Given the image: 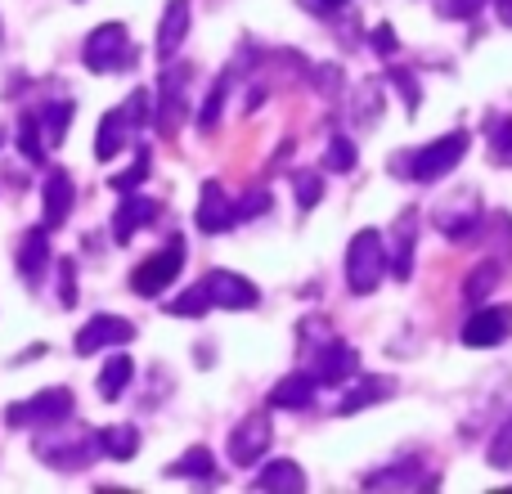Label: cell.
Segmentation results:
<instances>
[{"mask_svg":"<svg viewBox=\"0 0 512 494\" xmlns=\"http://www.w3.org/2000/svg\"><path fill=\"white\" fill-rule=\"evenodd\" d=\"M495 283H499V265L486 261V265H477V270L468 274V283H463V297H468V301H481L490 288H495Z\"/></svg>","mask_w":512,"mask_h":494,"instance_id":"83f0119b","label":"cell"},{"mask_svg":"<svg viewBox=\"0 0 512 494\" xmlns=\"http://www.w3.org/2000/svg\"><path fill=\"white\" fill-rule=\"evenodd\" d=\"M36 459L50 463L59 472H77V468H90L99 459V436H86V441H36Z\"/></svg>","mask_w":512,"mask_h":494,"instance_id":"ba28073f","label":"cell"},{"mask_svg":"<svg viewBox=\"0 0 512 494\" xmlns=\"http://www.w3.org/2000/svg\"><path fill=\"white\" fill-rule=\"evenodd\" d=\"M185 32H189V0H167L158 27V59H171L180 50V41H185Z\"/></svg>","mask_w":512,"mask_h":494,"instance_id":"5bb4252c","label":"cell"},{"mask_svg":"<svg viewBox=\"0 0 512 494\" xmlns=\"http://www.w3.org/2000/svg\"><path fill=\"white\" fill-rule=\"evenodd\" d=\"M149 171H153V153H149V149H140V153H135V162H131V167H126V171H117V176L108 180V185H113L117 194H131V189L140 185V180H149Z\"/></svg>","mask_w":512,"mask_h":494,"instance_id":"d4e9b609","label":"cell"},{"mask_svg":"<svg viewBox=\"0 0 512 494\" xmlns=\"http://www.w3.org/2000/svg\"><path fill=\"white\" fill-rule=\"evenodd\" d=\"M131 36H126V27L122 23H104V27H95V32L86 36V45H81V63H86L90 72H122V68H131Z\"/></svg>","mask_w":512,"mask_h":494,"instance_id":"3957f363","label":"cell"},{"mask_svg":"<svg viewBox=\"0 0 512 494\" xmlns=\"http://www.w3.org/2000/svg\"><path fill=\"white\" fill-rule=\"evenodd\" d=\"M306 9H315V14H328V9H337V5H346V0H301Z\"/></svg>","mask_w":512,"mask_h":494,"instance_id":"f35d334b","label":"cell"},{"mask_svg":"<svg viewBox=\"0 0 512 494\" xmlns=\"http://www.w3.org/2000/svg\"><path fill=\"white\" fill-rule=\"evenodd\" d=\"M468 144H472L468 131H450V135H441L436 144H427V149L396 158V167H391V171H396V176H409V180H423V185H432V180L450 176V171L459 167L463 153H468Z\"/></svg>","mask_w":512,"mask_h":494,"instance_id":"6da1fadb","label":"cell"},{"mask_svg":"<svg viewBox=\"0 0 512 494\" xmlns=\"http://www.w3.org/2000/svg\"><path fill=\"white\" fill-rule=\"evenodd\" d=\"M387 274V247H382L378 230H360L346 247V283H351L355 297H369L373 288Z\"/></svg>","mask_w":512,"mask_h":494,"instance_id":"7a4b0ae2","label":"cell"},{"mask_svg":"<svg viewBox=\"0 0 512 494\" xmlns=\"http://www.w3.org/2000/svg\"><path fill=\"white\" fill-rule=\"evenodd\" d=\"M234 221H239V207L225 198V189L216 185V180H207V185H203V203H198V230H203V234H221V230H230Z\"/></svg>","mask_w":512,"mask_h":494,"instance_id":"8fae6325","label":"cell"},{"mask_svg":"<svg viewBox=\"0 0 512 494\" xmlns=\"http://www.w3.org/2000/svg\"><path fill=\"white\" fill-rule=\"evenodd\" d=\"M490 468H512V423L499 432V441L490 445Z\"/></svg>","mask_w":512,"mask_h":494,"instance_id":"4dcf8cb0","label":"cell"},{"mask_svg":"<svg viewBox=\"0 0 512 494\" xmlns=\"http://www.w3.org/2000/svg\"><path fill=\"white\" fill-rule=\"evenodd\" d=\"M45 261H50V230L36 225L23 239V247H18V270H23V279H36V274L45 270Z\"/></svg>","mask_w":512,"mask_h":494,"instance_id":"ac0fdd59","label":"cell"},{"mask_svg":"<svg viewBox=\"0 0 512 494\" xmlns=\"http://www.w3.org/2000/svg\"><path fill=\"white\" fill-rule=\"evenodd\" d=\"M5 418L14 427H54V423H63V418H72V396L63 387L41 391V396H27V400H18V405H9Z\"/></svg>","mask_w":512,"mask_h":494,"instance_id":"277c9868","label":"cell"},{"mask_svg":"<svg viewBox=\"0 0 512 494\" xmlns=\"http://www.w3.org/2000/svg\"><path fill=\"white\" fill-rule=\"evenodd\" d=\"M18 144H23V153L32 162L45 158V144L36 140V113H23V122H18Z\"/></svg>","mask_w":512,"mask_h":494,"instance_id":"f1b7e54d","label":"cell"},{"mask_svg":"<svg viewBox=\"0 0 512 494\" xmlns=\"http://www.w3.org/2000/svg\"><path fill=\"white\" fill-rule=\"evenodd\" d=\"M481 5H486V0H445V9H450L454 18H472Z\"/></svg>","mask_w":512,"mask_h":494,"instance_id":"8d00e7d4","label":"cell"},{"mask_svg":"<svg viewBox=\"0 0 512 494\" xmlns=\"http://www.w3.org/2000/svg\"><path fill=\"white\" fill-rule=\"evenodd\" d=\"M167 477H185V481H212L216 477V459L212 450H203V445H194V450L185 454V459H176L167 468Z\"/></svg>","mask_w":512,"mask_h":494,"instance_id":"7402d4cb","label":"cell"},{"mask_svg":"<svg viewBox=\"0 0 512 494\" xmlns=\"http://www.w3.org/2000/svg\"><path fill=\"white\" fill-rule=\"evenodd\" d=\"M131 337H135V324H126V319H117V315H95L77 333V355H95V351H104V346H126Z\"/></svg>","mask_w":512,"mask_h":494,"instance_id":"30bf717a","label":"cell"},{"mask_svg":"<svg viewBox=\"0 0 512 494\" xmlns=\"http://www.w3.org/2000/svg\"><path fill=\"white\" fill-rule=\"evenodd\" d=\"M225 90H230V86H225V77H221V81H216V86H212V95H207L203 117H198V126H203V131H212V126H216V117H221V108H225Z\"/></svg>","mask_w":512,"mask_h":494,"instance_id":"f546056e","label":"cell"},{"mask_svg":"<svg viewBox=\"0 0 512 494\" xmlns=\"http://www.w3.org/2000/svg\"><path fill=\"white\" fill-rule=\"evenodd\" d=\"M180 265H185V247H180V243H171L167 252H158V256H149V261H140V265H135V279H131V288L140 292V297H158V292L167 288V283L180 274Z\"/></svg>","mask_w":512,"mask_h":494,"instance_id":"8992f818","label":"cell"},{"mask_svg":"<svg viewBox=\"0 0 512 494\" xmlns=\"http://www.w3.org/2000/svg\"><path fill=\"white\" fill-rule=\"evenodd\" d=\"M72 212V180L63 167H50L45 176V230H59Z\"/></svg>","mask_w":512,"mask_h":494,"instance_id":"4fadbf2b","label":"cell"},{"mask_svg":"<svg viewBox=\"0 0 512 494\" xmlns=\"http://www.w3.org/2000/svg\"><path fill=\"white\" fill-rule=\"evenodd\" d=\"M409 270H414V212H405L396 225V279H409Z\"/></svg>","mask_w":512,"mask_h":494,"instance_id":"cb8c5ba5","label":"cell"},{"mask_svg":"<svg viewBox=\"0 0 512 494\" xmlns=\"http://www.w3.org/2000/svg\"><path fill=\"white\" fill-rule=\"evenodd\" d=\"M59 301L63 306H77V279H72V274H77V261H59Z\"/></svg>","mask_w":512,"mask_h":494,"instance_id":"1f68e13d","label":"cell"},{"mask_svg":"<svg viewBox=\"0 0 512 494\" xmlns=\"http://www.w3.org/2000/svg\"><path fill=\"white\" fill-rule=\"evenodd\" d=\"M207 292H212V306H221V310H248V306L261 301L256 283H248L243 274H234V270H212L207 274Z\"/></svg>","mask_w":512,"mask_h":494,"instance_id":"9c48e42d","label":"cell"},{"mask_svg":"<svg viewBox=\"0 0 512 494\" xmlns=\"http://www.w3.org/2000/svg\"><path fill=\"white\" fill-rule=\"evenodd\" d=\"M270 441H274L270 418H265V414H248V418H243V423L230 432V445H225V454H230L234 468H252V463L261 459L265 450H270Z\"/></svg>","mask_w":512,"mask_h":494,"instance_id":"5b68a950","label":"cell"},{"mask_svg":"<svg viewBox=\"0 0 512 494\" xmlns=\"http://www.w3.org/2000/svg\"><path fill=\"white\" fill-rule=\"evenodd\" d=\"M391 396V382L387 378H364L360 387L351 391V396L342 400V414H355V409H369V405H378V400H387Z\"/></svg>","mask_w":512,"mask_h":494,"instance_id":"603a6c76","label":"cell"},{"mask_svg":"<svg viewBox=\"0 0 512 494\" xmlns=\"http://www.w3.org/2000/svg\"><path fill=\"white\" fill-rule=\"evenodd\" d=\"M495 158H499V162H504V158L512 162V117L495 131Z\"/></svg>","mask_w":512,"mask_h":494,"instance_id":"e575fe53","label":"cell"},{"mask_svg":"<svg viewBox=\"0 0 512 494\" xmlns=\"http://www.w3.org/2000/svg\"><path fill=\"white\" fill-rule=\"evenodd\" d=\"M99 450H104L108 459L126 463V459H135V454H140V432H135V427H126V423H117V427H108V432H99Z\"/></svg>","mask_w":512,"mask_h":494,"instance_id":"44dd1931","label":"cell"},{"mask_svg":"<svg viewBox=\"0 0 512 494\" xmlns=\"http://www.w3.org/2000/svg\"><path fill=\"white\" fill-rule=\"evenodd\" d=\"M391 81L405 90V104H409V113H414V108H418V86H414V77H409L405 68H391Z\"/></svg>","mask_w":512,"mask_h":494,"instance_id":"836d02e7","label":"cell"},{"mask_svg":"<svg viewBox=\"0 0 512 494\" xmlns=\"http://www.w3.org/2000/svg\"><path fill=\"white\" fill-rule=\"evenodd\" d=\"M68 117H72V104H59L50 113V144H63V135H68Z\"/></svg>","mask_w":512,"mask_h":494,"instance_id":"d6a6232c","label":"cell"},{"mask_svg":"<svg viewBox=\"0 0 512 494\" xmlns=\"http://www.w3.org/2000/svg\"><path fill=\"white\" fill-rule=\"evenodd\" d=\"M319 203V176H301V207H315Z\"/></svg>","mask_w":512,"mask_h":494,"instance_id":"d590c367","label":"cell"},{"mask_svg":"<svg viewBox=\"0 0 512 494\" xmlns=\"http://www.w3.org/2000/svg\"><path fill=\"white\" fill-rule=\"evenodd\" d=\"M508 423H512V418H508Z\"/></svg>","mask_w":512,"mask_h":494,"instance_id":"b9f144b4","label":"cell"},{"mask_svg":"<svg viewBox=\"0 0 512 494\" xmlns=\"http://www.w3.org/2000/svg\"><path fill=\"white\" fill-rule=\"evenodd\" d=\"M373 45H378L382 54H391V50H396V36H391V27H378V32H373Z\"/></svg>","mask_w":512,"mask_h":494,"instance_id":"74e56055","label":"cell"},{"mask_svg":"<svg viewBox=\"0 0 512 494\" xmlns=\"http://www.w3.org/2000/svg\"><path fill=\"white\" fill-rule=\"evenodd\" d=\"M126 108H117V113H108L104 122H99V135H95V158L99 162H113L117 153H122V144H126Z\"/></svg>","mask_w":512,"mask_h":494,"instance_id":"e0dca14e","label":"cell"},{"mask_svg":"<svg viewBox=\"0 0 512 494\" xmlns=\"http://www.w3.org/2000/svg\"><path fill=\"white\" fill-rule=\"evenodd\" d=\"M153 216H158V207L149 203V198H126L122 207H117V243H131V234L140 230V225H149Z\"/></svg>","mask_w":512,"mask_h":494,"instance_id":"d6986e66","label":"cell"},{"mask_svg":"<svg viewBox=\"0 0 512 494\" xmlns=\"http://www.w3.org/2000/svg\"><path fill=\"white\" fill-rule=\"evenodd\" d=\"M499 18H504V23H512V0H499Z\"/></svg>","mask_w":512,"mask_h":494,"instance_id":"ab89813d","label":"cell"},{"mask_svg":"<svg viewBox=\"0 0 512 494\" xmlns=\"http://www.w3.org/2000/svg\"><path fill=\"white\" fill-rule=\"evenodd\" d=\"M256 490H265V494H283V490H306V472L297 468L292 459H279V463H270V468H261L256 472Z\"/></svg>","mask_w":512,"mask_h":494,"instance_id":"9a60e30c","label":"cell"},{"mask_svg":"<svg viewBox=\"0 0 512 494\" xmlns=\"http://www.w3.org/2000/svg\"><path fill=\"white\" fill-rule=\"evenodd\" d=\"M315 378H306V373H292V378H283L279 387L270 391V405L274 409H306L310 400H315Z\"/></svg>","mask_w":512,"mask_h":494,"instance_id":"2e32d148","label":"cell"},{"mask_svg":"<svg viewBox=\"0 0 512 494\" xmlns=\"http://www.w3.org/2000/svg\"><path fill=\"white\" fill-rule=\"evenodd\" d=\"M360 369V355L351 351L346 342H328L319 351V364H315V382H328V387H342L351 373Z\"/></svg>","mask_w":512,"mask_h":494,"instance_id":"7c38bea8","label":"cell"},{"mask_svg":"<svg viewBox=\"0 0 512 494\" xmlns=\"http://www.w3.org/2000/svg\"><path fill=\"white\" fill-rule=\"evenodd\" d=\"M131 373H135L131 355L117 351L113 360L104 364V373H99V396H104V400H122V396H126V387H131Z\"/></svg>","mask_w":512,"mask_h":494,"instance_id":"ffe728a7","label":"cell"},{"mask_svg":"<svg viewBox=\"0 0 512 494\" xmlns=\"http://www.w3.org/2000/svg\"><path fill=\"white\" fill-rule=\"evenodd\" d=\"M0 144H5V135H0Z\"/></svg>","mask_w":512,"mask_h":494,"instance_id":"60d3db41","label":"cell"},{"mask_svg":"<svg viewBox=\"0 0 512 494\" xmlns=\"http://www.w3.org/2000/svg\"><path fill=\"white\" fill-rule=\"evenodd\" d=\"M324 167H328V171H337V176H346V171L355 167V144L346 140V135H333V140H328V149H324Z\"/></svg>","mask_w":512,"mask_h":494,"instance_id":"4316f807","label":"cell"},{"mask_svg":"<svg viewBox=\"0 0 512 494\" xmlns=\"http://www.w3.org/2000/svg\"><path fill=\"white\" fill-rule=\"evenodd\" d=\"M508 328H512V310H504V306L472 310L468 324H463V346H472V351H490V346L504 342Z\"/></svg>","mask_w":512,"mask_h":494,"instance_id":"52a82bcc","label":"cell"},{"mask_svg":"<svg viewBox=\"0 0 512 494\" xmlns=\"http://www.w3.org/2000/svg\"><path fill=\"white\" fill-rule=\"evenodd\" d=\"M207 310H212V292H207V283H194L185 297L171 301V315H180V319H198V315H207Z\"/></svg>","mask_w":512,"mask_h":494,"instance_id":"484cf974","label":"cell"}]
</instances>
